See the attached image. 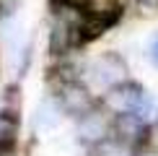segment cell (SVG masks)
Here are the masks:
<instances>
[{
  "label": "cell",
  "instance_id": "obj_3",
  "mask_svg": "<svg viewBox=\"0 0 158 156\" xmlns=\"http://www.w3.org/2000/svg\"><path fill=\"white\" fill-rule=\"evenodd\" d=\"M60 102H62V109L70 115H83L91 107V96L81 83H65L60 91Z\"/></svg>",
  "mask_w": 158,
  "mask_h": 156
},
{
  "label": "cell",
  "instance_id": "obj_7",
  "mask_svg": "<svg viewBox=\"0 0 158 156\" xmlns=\"http://www.w3.org/2000/svg\"><path fill=\"white\" fill-rule=\"evenodd\" d=\"M16 117H13V112H0V143H13V135H16Z\"/></svg>",
  "mask_w": 158,
  "mask_h": 156
},
{
  "label": "cell",
  "instance_id": "obj_10",
  "mask_svg": "<svg viewBox=\"0 0 158 156\" xmlns=\"http://www.w3.org/2000/svg\"><path fill=\"white\" fill-rule=\"evenodd\" d=\"M145 11H158V0H137Z\"/></svg>",
  "mask_w": 158,
  "mask_h": 156
},
{
  "label": "cell",
  "instance_id": "obj_9",
  "mask_svg": "<svg viewBox=\"0 0 158 156\" xmlns=\"http://www.w3.org/2000/svg\"><path fill=\"white\" fill-rule=\"evenodd\" d=\"M16 3H18V0H0V11H3V13H10L13 8H16Z\"/></svg>",
  "mask_w": 158,
  "mask_h": 156
},
{
  "label": "cell",
  "instance_id": "obj_4",
  "mask_svg": "<svg viewBox=\"0 0 158 156\" xmlns=\"http://www.w3.org/2000/svg\"><path fill=\"white\" fill-rule=\"evenodd\" d=\"M106 135V117L98 115V112H91L81 120V138L83 141H101Z\"/></svg>",
  "mask_w": 158,
  "mask_h": 156
},
{
  "label": "cell",
  "instance_id": "obj_12",
  "mask_svg": "<svg viewBox=\"0 0 158 156\" xmlns=\"http://www.w3.org/2000/svg\"><path fill=\"white\" fill-rule=\"evenodd\" d=\"M65 3H70V5H81V3H85V0H65Z\"/></svg>",
  "mask_w": 158,
  "mask_h": 156
},
{
  "label": "cell",
  "instance_id": "obj_6",
  "mask_svg": "<svg viewBox=\"0 0 158 156\" xmlns=\"http://www.w3.org/2000/svg\"><path fill=\"white\" fill-rule=\"evenodd\" d=\"M57 120H60V109H57V104L52 99H44L42 104L36 107V115H34V125L39 130H49L57 125Z\"/></svg>",
  "mask_w": 158,
  "mask_h": 156
},
{
  "label": "cell",
  "instance_id": "obj_11",
  "mask_svg": "<svg viewBox=\"0 0 158 156\" xmlns=\"http://www.w3.org/2000/svg\"><path fill=\"white\" fill-rule=\"evenodd\" d=\"M150 57H153V63L158 65V39L153 42V47H150Z\"/></svg>",
  "mask_w": 158,
  "mask_h": 156
},
{
  "label": "cell",
  "instance_id": "obj_1",
  "mask_svg": "<svg viewBox=\"0 0 158 156\" xmlns=\"http://www.w3.org/2000/svg\"><path fill=\"white\" fill-rule=\"evenodd\" d=\"M106 104L114 109V112H119V115H124V112L143 115L150 107V99L143 94L140 86H135V83H119V86H114L109 91Z\"/></svg>",
  "mask_w": 158,
  "mask_h": 156
},
{
  "label": "cell",
  "instance_id": "obj_8",
  "mask_svg": "<svg viewBox=\"0 0 158 156\" xmlns=\"http://www.w3.org/2000/svg\"><path fill=\"white\" fill-rule=\"evenodd\" d=\"M70 44V26L68 24H57L55 26V34H52V50L62 52Z\"/></svg>",
  "mask_w": 158,
  "mask_h": 156
},
{
  "label": "cell",
  "instance_id": "obj_2",
  "mask_svg": "<svg viewBox=\"0 0 158 156\" xmlns=\"http://www.w3.org/2000/svg\"><path fill=\"white\" fill-rule=\"evenodd\" d=\"M124 76H127V65L114 52H106V55L96 57L94 65H91V78H94L98 86L114 89V86H119L124 81Z\"/></svg>",
  "mask_w": 158,
  "mask_h": 156
},
{
  "label": "cell",
  "instance_id": "obj_5",
  "mask_svg": "<svg viewBox=\"0 0 158 156\" xmlns=\"http://www.w3.org/2000/svg\"><path fill=\"white\" fill-rule=\"evenodd\" d=\"M143 120H140V115H135V112H124L119 115V120H117V133H119V138L122 141H137L143 135Z\"/></svg>",
  "mask_w": 158,
  "mask_h": 156
}]
</instances>
